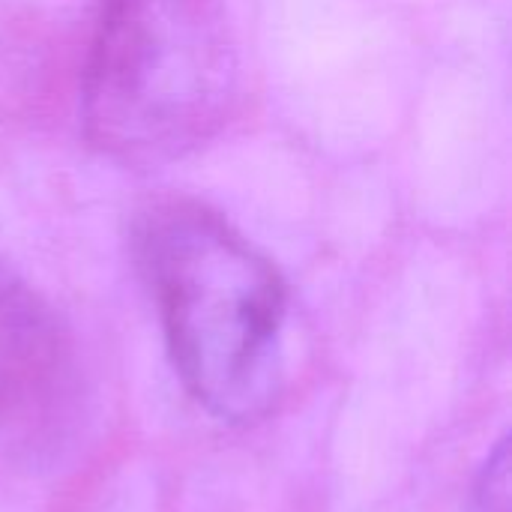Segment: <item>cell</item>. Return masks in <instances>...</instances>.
I'll return each mask as SVG.
<instances>
[{
  "label": "cell",
  "instance_id": "cell-1",
  "mask_svg": "<svg viewBox=\"0 0 512 512\" xmlns=\"http://www.w3.org/2000/svg\"><path fill=\"white\" fill-rule=\"evenodd\" d=\"M135 246L189 396L222 423L267 414L288 309L273 261L225 216L186 198L150 207Z\"/></svg>",
  "mask_w": 512,
  "mask_h": 512
},
{
  "label": "cell",
  "instance_id": "cell-4",
  "mask_svg": "<svg viewBox=\"0 0 512 512\" xmlns=\"http://www.w3.org/2000/svg\"><path fill=\"white\" fill-rule=\"evenodd\" d=\"M474 512H510V459L507 441L489 459L477 489H474Z\"/></svg>",
  "mask_w": 512,
  "mask_h": 512
},
{
  "label": "cell",
  "instance_id": "cell-2",
  "mask_svg": "<svg viewBox=\"0 0 512 512\" xmlns=\"http://www.w3.org/2000/svg\"><path fill=\"white\" fill-rule=\"evenodd\" d=\"M240 87L222 0H102L84 72V129L123 165H165L213 141Z\"/></svg>",
  "mask_w": 512,
  "mask_h": 512
},
{
  "label": "cell",
  "instance_id": "cell-3",
  "mask_svg": "<svg viewBox=\"0 0 512 512\" xmlns=\"http://www.w3.org/2000/svg\"><path fill=\"white\" fill-rule=\"evenodd\" d=\"M69 342L48 300L0 261V417L30 420L63 393Z\"/></svg>",
  "mask_w": 512,
  "mask_h": 512
}]
</instances>
